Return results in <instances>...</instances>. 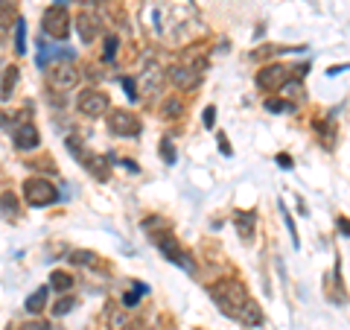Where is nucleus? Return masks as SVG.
Segmentation results:
<instances>
[{
  "instance_id": "7",
  "label": "nucleus",
  "mask_w": 350,
  "mask_h": 330,
  "mask_svg": "<svg viewBox=\"0 0 350 330\" xmlns=\"http://www.w3.org/2000/svg\"><path fill=\"white\" fill-rule=\"evenodd\" d=\"M108 129L120 138H137L140 135V120L129 112H114L111 120H108Z\"/></svg>"
},
{
  "instance_id": "23",
  "label": "nucleus",
  "mask_w": 350,
  "mask_h": 330,
  "mask_svg": "<svg viewBox=\"0 0 350 330\" xmlns=\"http://www.w3.org/2000/svg\"><path fill=\"white\" fill-rule=\"evenodd\" d=\"M94 255H91V251H76V255H73V263H85V266H94Z\"/></svg>"
},
{
  "instance_id": "19",
  "label": "nucleus",
  "mask_w": 350,
  "mask_h": 330,
  "mask_svg": "<svg viewBox=\"0 0 350 330\" xmlns=\"http://www.w3.org/2000/svg\"><path fill=\"white\" fill-rule=\"evenodd\" d=\"M280 91H283V94H286V97H289V100H292V97H295V100H301V97H304V85H301L298 79H295V82H286V85H283V88H280Z\"/></svg>"
},
{
  "instance_id": "28",
  "label": "nucleus",
  "mask_w": 350,
  "mask_h": 330,
  "mask_svg": "<svg viewBox=\"0 0 350 330\" xmlns=\"http://www.w3.org/2000/svg\"><path fill=\"white\" fill-rule=\"evenodd\" d=\"M266 108H269V112H286L289 103H280V100H266Z\"/></svg>"
},
{
  "instance_id": "15",
  "label": "nucleus",
  "mask_w": 350,
  "mask_h": 330,
  "mask_svg": "<svg viewBox=\"0 0 350 330\" xmlns=\"http://www.w3.org/2000/svg\"><path fill=\"white\" fill-rule=\"evenodd\" d=\"M44 301H47V290L41 287L38 292H32L29 299H27V310H29V313H41V310H44Z\"/></svg>"
},
{
  "instance_id": "33",
  "label": "nucleus",
  "mask_w": 350,
  "mask_h": 330,
  "mask_svg": "<svg viewBox=\"0 0 350 330\" xmlns=\"http://www.w3.org/2000/svg\"><path fill=\"white\" fill-rule=\"evenodd\" d=\"M278 164H280L283 170H289V167H292V158H289V155H278Z\"/></svg>"
},
{
  "instance_id": "26",
  "label": "nucleus",
  "mask_w": 350,
  "mask_h": 330,
  "mask_svg": "<svg viewBox=\"0 0 350 330\" xmlns=\"http://www.w3.org/2000/svg\"><path fill=\"white\" fill-rule=\"evenodd\" d=\"M15 79H18V71L12 68V71H6V82H3V97H9V88L15 85Z\"/></svg>"
},
{
  "instance_id": "11",
  "label": "nucleus",
  "mask_w": 350,
  "mask_h": 330,
  "mask_svg": "<svg viewBox=\"0 0 350 330\" xmlns=\"http://www.w3.org/2000/svg\"><path fill=\"white\" fill-rule=\"evenodd\" d=\"M15 144L18 149H32V147H38V129L32 126V123H21L15 129Z\"/></svg>"
},
{
  "instance_id": "22",
  "label": "nucleus",
  "mask_w": 350,
  "mask_h": 330,
  "mask_svg": "<svg viewBox=\"0 0 350 330\" xmlns=\"http://www.w3.org/2000/svg\"><path fill=\"white\" fill-rule=\"evenodd\" d=\"M161 158L167 164H175V149L170 147V140H163V144H161Z\"/></svg>"
},
{
  "instance_id": "31",
  "label": "nucleus",
  "mask_w": 350,
  "mask_h": 330,
  "mask_svg": "<svg viewBox=\"0 0 350 330\" xmlns=\"http://www.w3.org/2000/svg\"><path fill=\"white\" fill-rule=\"evenodd\" d=\"M167 114H170V117H172V114H181V103L170 100V103H167Z\"/></svg>"
},
{
  "instance_id": "20",
  "label": "nucleus",
  "mask_w": 350,
  "mask_h": 330,
  "mask_svg": "<svg viewBox=\"0 0 350 330\" xmlns=\"http://www.w3.org/2000/svg\"><path fill=\"white\" fill-rule=\"evenodd\" d=\"M73 304H76V299H73V295H68V299L56 301V307H53V313H56V316H64V313H70V310H73Z\"/></svg>"
},
{
  "instance_id": "30",
  "label": "nucleus",
  "mask_w": 350,
  "mask_h": 330,
  "mask_svg": "<svg viewBox=\"0 0 350 330\" xmlns=\"http://www.w3.org/2000/svg\"><path fill=\"white\" fill-rule=\"evenodd\" d=\"M123 88H126L129 100H137V94H135V82H131V79H123Z\"/></svg>"
},
{
  "instance_id": "14",
  "label": "nucleus",
  "mask_w": 350,
  "mask_h": 330,
  "mask_svg": "<svg viewBox=\"0 0 350 330\" xmlns=\"http://www.w3.org/2000/svg\"><path fill=\"white\" fill-rule=\"evenodd\" d=\"M88 170H91L96 179H108V161L103 155H88Z\"/></svg>"
},
{
  "instance_id": "6",
  "label": "nucleus",
  "mask_w": 350,
  "mask_h": 330,
  "mask_svg": "<svg viewBox=\"0 0 350 330\" xmlns=\"http://www.w3.org/2000/svg\"><path fill=\"white\" fill-rule=\"evenodd\" d=\"M76 29H79V38L82 44H91L103 36V18L96 12H79V18H76Z\"/></svg>"
},
{
  "instance_id": "25",
  "label": "nucleus",
  "mask_w": 350,
  "mask_h": 330,
  "mask_svg": "<svg viewBox=\"0 0 350 330\" xmlns=\"http://www.w3.org/2000/svg\"><path fill=\"white\" fill-rule=\"evenodd\" d=\"M144 292H146V287H137V290H135V292H131V295L126 292V299H123V304H126V307H135V304H137V299H140V295H144Z\"/></svg>"
},
{
  "instance_id": "17",
  "label": "nucleus",
  "mask_w": 350,
  "mask_h": 330,
  "mask_svg": "<svg viewBox=\"0 0 350 330\" xmlns=\"http://www.w3.org/2000/svg\"><path fill=\"white\" fill-rule=\"evenodd\" d=\"M15 50L27 53V24H24V21H18V24H15Z\"/></svg>"
},
{
  "instance_id": "32",
  "label": "nucleus",
  "mask_w": 350,
  "mask_h": 330,
  "mask_svg": "<svg viewBox=\"0 0 350 330\" xmlns=\"http://www.w3.org/2000/svg\"><path fill=\"white\" fill-rule=\"evenodd\" d=\"M219 149H222L225 155H231V147H228V138L225 135H219Z\"/></svg>"
},
{
  "instance_id": "34",
  "label": "nucleus",
  "mask_w": 350,
  "mask_h": 330,
  "mask_svg": "<svg viewBox=\"0 0 350 330\" xmlns=\"http://www.w3.org/2000/svg\"><path fill=\"white\" fill-rule=\"evenodd\" d=\"M338 228H342L345 234H350V223H347V219H338Z\"/></svg>"
},
{
  "instance_id": "21",
  "label": "nucleus",
  "mask_w": 350,
  "mask_h": 330,
  "mask_svg": "<svg viewBox=\"0 0 350 330\" xmlns=\"http://www.w3.org/2000/svg\"><path fill=\"white\" fill-rule=\"evenodd\" d=\"M12 24V3L0 0V27H9Z\"/></svg>"
},
{
  "instance_id": "12",
  "label": "nucleus",
  "mask_w": 350,
  "mask_h": 330,
  "mask_svg": "<svg viewBox=\"0 0 350 330\" xmlns=\"http://www.w3.org/2000/svg\"><path fill=\"white\" fill-rule=\"evenodd\" d=\"M239 322H243L245 327H260L262 325V310H260V304L257 301H245V307H243V310H239Z\"/></svg>"
},
{
  "instance_id": "1",
  "label": "nucleus",
  "mask_w": 350,
  "mask_h": 330,
  "mask_svg": "<svg viewBox=\"0 0 350 330\" xmlns=\"http://www.w3.org/2000/svg\"><path fill=\"white\" fill-rule=\"evenodd\" d=\"M211 299L219 304V310L228 313V316H239V310L245 307L248 295H245V287L239 281H225V283H216L211 290Z\"/></svg>"
},
{
  "instance_id": "13",
  "label": "nucleus",
  "mask_w": 350,
  "mask_h": 330,
  "mask_svg": "<svg viewBox=\"0 0 350 330\" xmlns=\"http://www.w3.org/2000/svg\"><path fill=\"white\" fill-rule=\"evenodd\" d=\"M254 214H239L237 216V228H239V234H243V240H254Z\"/></svg>"
},
{
  "instance_id": "2",
  "label": "nucleus",
  "mask_w": 350,
  "mask_h": 330,
  "mask_svg": "<svg viewBox=\"0 0 350 330\" xmlns=\"http://www.w3.org/2000/svg\"><path fill=\"white\" fill-rule=\"evenodd\" d=\"M24 196H27V202L32 207H47V205H53L59 199V190L47 179H29L24 184Z\"/></svg>"
},
{
  "instance_id": "5",
  "label": "nucleus",
  "mask_w": 350,
  "mask_h": 330,
  "mask_svg": "<svg viewBox=\"0 0 350 330\" xmlns=\"http://www.w3.org/2000/svg\"><path fill=\"white\" fill-rule=\"evenodd\" d=\"M76 108L85 117H103L108 112V97L103 91H82L79 100H76Z\"/></svg>"
},
{
  "instance_id": "9",
  "label": "nucleus",
  "mask_w": 350,
  "mask_h": 330,
  "mask_svg": "<svg viewBox=\"0 0 350 330\" xmlns=\"http://www.w3.org/2000/svg\"><path fill=\"white\" fill-rule=\"evenodd\" d=\"M167 79H170L175 88H181V91H193V88L202 82V73L196 71V68H172V71L167 73Z\"/></svg>"
},
{
  "instance_id": "35",
  "label": "nucleus",
  "mask_w": 350,
  "mask_h": 330,
  "mask_svg": "<svg viewBox=\"0 0 350 330\" xmlns=\"http://www.w3.org/2000/svg\"><path fill=\"white\" fill-rule=\"evenodd\" d=\"M85 3H103V0H85Z\"/></svg>"
},
{
  "instance_id": "18",
  "label": "nucleus",
  "mask_w": 350,
  "mask_h": 330,
  "mask_svg": "<svg viewBox=\"0 0 350 330\" xmlns=\"http://www.w3.org/2000/svg\"><path fill=\"white\" fill-rule=\"evenodd\" d=\"M0 214H3V216H12V214H18V202L12 199V193H6L3 199H0Z\"/></svg>"
},
{
  "instance_id": "3",
  "label": "nucleus",
  "mask_w": 350,
  "mask_h": 330,
  "mask_svg": "<svg viewBox=\"0 0 350 330\" xmlns=\"http://www.w3.org/2000/svg\"><path fill=\"white\" fill-rule=\"evenodd\" d=\"M44 29H47V36L53 38H68V32H70V15H68V9L64 6H50L47 12H44Z\"/></svg>"
},
{
  "instance_id": "29",
  "label": "nucleus",
  "mask_w": 350,
  "mask_h": 330,
  "mask_svg": "<svg viewBox=\"0 0 350 330\" xmlns=\"http://www.w3.org/2000/svg\"><path fill=\"white\" fill-rule=\"evenodd\" d=\"M21 330H50V325H47V322H38V318H36V322L21 325Z\"/></svg>"
},
{
  "instance_id": "4",
  "label": "nucleus",
  "mask_w": 350,
  "mask_h": 330,
  "mask_svg": "<svg viewBox=\"0 0 350 330\" xmlns=\"http://www.w3.org/2000/svg\"><path fill=\"white\" fill-rule=\"evenodd\" d=\"M289 76H292L289 68H283V64H269V68H262L257 73V85L262 91H280V88L289 82Z\"/></svg>"
},
{
  "instance_id": "24",
  "label": "nucleus",
  "mask_w": 350,
  "mask_h": 330,
  "mask_svg": "<svg viewBox=\"0 0 350 330\" xmlns=\"http://www.w3.org/2000/svg\"><path fill=\"white\" fill-rule=\"evenodd\" d=\"M105 62H111L114 56H117V36H108V41H105Z\"/></svg>"
},
{
  "instance_id": "10",
  "label": "nucleus",
  "mask_w": 350,
  "mask_h": 330,
  "mask_svg": "<svg viewBox=\"0 0 350 330\" xmlns=\"http://www.w3.org/2000/svg\"><path fill=\"white\" fill-rule=\"evenodd\" d=\"M155 243H158V249H161L163 255H167L172 263H178V266H184V269H193V266H190V257L178 249V243H175V237H167V234H163V237H155Z\"/></svg>"
},
{
  "instance_id": "27",
  "label": "nucleus",
  "mask_w": 350,
  "mask_h": 330,
  "mask_svg": "<svg viewBox=\"0 0 350 330\" xmlns=\"http://www.w3.org/2000/svg\"><path fill=\"white\" fill-rule=\"evenodd\" d=\"M213 123H216V108H213V105H207V108H204V126H207V129H213Z\"/></svg>"
},
{
  "instance_id": "16",
  "label": "nucleus",
  "mask_w": 350,
  "mask_h": 330,
  "mask_svg": "<svg viewBox=\"0 0 350 330\" xmlns=\"http://www.w3.org/2000/svg\"><path fill=\"white\" fill-rule=\"evenodd\" d=\"M50 283H53V290H59V292H68V290L73 287V278H70L68 272H53Z\"/></svg>"
},
{
  "instance_id": "8",
  "label": "nucleus",
  "mask_w": 350,
  "mask_h": 330,
  "mask_svg": "<svg viewBox=\"0 0 350 330\" xmlns=\"http://www.w3.org/2000/svg\"><path fill=\"white\" fill-rule=\"evenodd\" d=\"M79 82V73H76L73 64H56V68L50 71V85L59 88V91H70Z\"/></svg>"
}]
</instances>
